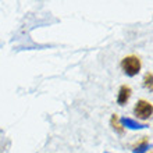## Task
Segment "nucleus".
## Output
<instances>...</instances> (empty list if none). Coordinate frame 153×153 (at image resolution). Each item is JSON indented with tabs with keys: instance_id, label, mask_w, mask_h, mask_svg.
<instances>
[{
	"instance_id": "nucleus-4",
	"label": "nucleus",
	"mask_w": 153,
	"mask_h": 153,
	"mask_svg": "<svg viewBox=\"0 0 153 153\" xmlns=\"http://www.w3.org/2000/svg\"><path fill=\"white\" fill-rule=\"evenodd\" d=\"M145 86L152 91V73H148L145 75Z\"/></svg>"
},
{
	"instance_id": "nucleus-5",
	"label": "nucleus",
	"mask_w": 153,
	"mask_h": 153,
	"mask_svg": "<svg viewBox=\"0 0 153 153\" xmlns=\"http://www.w3.org/2000/svg\"><path fill=\"white\" fill-rule=\"evenodd\" d=\"M149 153H152V152H149Z\"/></svg>"
},
{
	"instance_id": "nucleus-1",
	"label": "nucleus",
	"mask_w": 153,
	"mask_h": 153,
	"mask_svg": "<svg viewBox=\"0 0 153 153\" xmlns=\"http://www.w3.org/2000/svg\"><path fill=\"white\" fill-rule=\"evenodd\" d=\"M121 68H123V71L129 76L137 75L142 68L141 59L138 56H135V54H129V56L124 57V59L121 60Z\"/></svg>"
},
{
	"instance_id": "nucleus-3",
	"label": "nucleus",
	"mask_w": 153,
	"mask_h": 153,
	"mask_svg": "<svg viewBox=\"0 0 153 153\" xmlns=\"http://www.w3.org/2000/svg\"><path fill=\"white\" fill-rule=\"evenodd\" d=\"M132 95V89L128 85H121L118 89V95H117V103L120 106H124L129 100V97Z\"/></svg>"
},
{
	"instance_id": "nucleus-2",
	"label": "nucleus",
	"mask_w": 153,
	"mask_h": 153,
	"mask_svg": "<svg viewBox=\"0 0 153 153\" xmlns=\"http://www.w3.org/2000/svg\"><path fill=\"white\" fill-rule=\"evenodd\" d=\"M152 113H153L152 103L148 100H143V99L138 100L135 107H134V114H135V117L141 118V120H148V118H150Z\"/></svg>"
}]
</instances>
